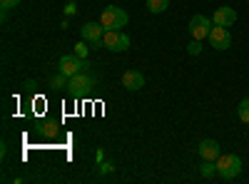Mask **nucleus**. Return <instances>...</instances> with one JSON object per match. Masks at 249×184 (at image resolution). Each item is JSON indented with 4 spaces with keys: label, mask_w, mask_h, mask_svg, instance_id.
Wrapping results in <instances>:
<instances>
[{
    "label": "nucleus",
    "mask_w": 249,
    "mask_h": 184,
    "mask_svg": "<svg viewBox=\"0 0 249 184\" xmlns=\"http://www.w3.org/2000/svg\"><path fill=\"white\" fill-rule=\"evenodd\" d=\"M214 165H217V174L227 182L242 174V159L237 154H219Z\"/></svg>",
    "instance_id": "obj_1"
},
{
    "label": "nucleus",
    "mask_w": 249,
    "mask_h": 184,
    "mask_svg": "<svg viewBox=\"0 0 249 184\" xmlns=\"http://www.w3.org/2000/svg\"><path fill=\"white\" fill-rule=\"evenodd\" d=\"M100 23H102L105 30H120V28L127 25V13H124L122 8H117V5H107L100 15Z\"/></svg>",
    "instance_id": "obj_2"
},
{
    "label": "nucleus",
    "mask_w": 249,
    "mask_h": 184,
    "mask_svg": "<svg viewBox=\"0 0 249 184\" xmlns=\"http://www.w3.org/2000/svg\"><path fill=\"white\" fill-rule=\"evenodd\" d=\"M90 87H95V77L85 70V72H77V75H72L70 77V83H68V92L72 95V97H77V95H85Z\"/></svg>",
    "instance_id": "obj_3"
},
{
    "label": "nucleus",
    "mask_w": 249,
    "mask_h": 184,
    "mask_svg": "<svg viewBox=\"0 0 249 184\" xmlns=\"http://www.w3.org/2000/svg\"><path fill=\"white\" fill-rule=\"evenodd\" d=\"M102 45H105L107 50L112 52H124L130 48V37L120 33V30H105V35H102Z\"/></svg>",
    "instance_id": "obj_4"
},
{
    "label": "nucleus",
    "mask_w": 249,
    "mask_h": 184,
    "mask_svg": "<svg viewBox=\"0 0 249 184\" xmlns=\"http://www.w3.org/2000/svg\"><path fill=\"white\" fill-rule=\"evenodd\" d=\"M88 67H90V65H88L82 57H77V55H62L60 63H57V70L65 72L68 77H72V75H77V72H85Z\"/></svg>",
    "instance_id": "obj_5"
},
{
    "label": "nucleus",
    "mask_w": 249,
    "mask_h": 184,
    "mask_svg": "<svg viewBox=\"0 0 249 184\" xmlns=\"http://www.w3.org/2000/svg\"><path fill=\"white\" fill-rule=\"evenodd\" d=\"M190 33H192L195 40L210 37V33H212V20L204 17V15H195V17L190 20Z\"/></svg>",
    "instance_id": "obj_6"
},
{
    "label": "nucleus",
    "mask_w": 249,
    "mask_h": 184,
    "mask_svg": "<svg viewBox=\"0 0 249 184\" xmlns=\"http://www.w3.org/2000/svg\"><path fill=\"white\" fill-rule=\"evenodd\" d=\"M210 43H212V48H217V50H230V48H232V33H230V28H222V25L212 28Z\"/></svg>",
    "instance_id": "obj_7"
},
{
    "label": "nucleus",
    "mask_w": 249,
    "mask_h": 184,
    "mask_svg": "<svg viewBox=\"0 0 249 184\" xmlns=\"http://www.w3.org/2000/svg\"><path fill=\"white\" fill-rule=\"evenodd\" d=\"M102 35H105L102 23H88V25H82V40H88V43H92V45H102Z\"/></svg>",
    "instance_id": "obj_8"
},
{
    "label": "nucleus",
    "mask_w": 249,
    "mask_h": 184,
    "mask_svg": "<svg viewBox=\"0 0 249 184\" xmlns=\"http://www.w3.org/2000/svg\"><path fill=\"white\" fill-rule=\"evenodd\" d=\"M122 87L124 90H142L144 87V75L142 72H137V70H127L122 75Z\"/></svg>",
    "instance_id": "obj_9"
},
{
    "label": "nucleus",
    "mask_w": 249,
    "mask_h": 184,
    "mask_svg": "<svg viewBox=\"0 0 249 184\" xmlns=\"http://www.w3.org/2000/svg\"><path fill=\"white\" fill-rule=\"evenodd\" d=\"M197 152H199L202 159L217 162V157H219V145H217L214 139H202V142H199V147H197Z\"/></svg>",
    "instance_id": "obj_10"
},
{
    "label": "nucleus",
    "mask_w": 249,
    "mask_h": 184,
    "mask_svg": "<svg viewBox=\"0 0 249 184\" xmlns=\"http://www.w3.org/2000/svg\"><path fill=\"white\" fill-rule=\"evenodd\" d=\"M234 20H237V13H234V8H219V10H214V25H222V28H232L234 25Z\"/></svg>",
    "instance_id": "obj_11"
},
{
    "label": "nucleus",
    "mask_w": 249,
    "mask_h": 184,
    "mask_svg": "<svg viewBox=\"0 0 249 184\" xmlns=\"http://www.w3.org/2000/svg\"><path fill=\"white\" fill-rule=\"evenodd\" d=\"M170 8V0H147V10L150 13H164V10H167Z\"/></svg>",
    "instance_id": "obj_12"
},
{
    "label": "nucleus",
    "mask_w": 249,
    "mask_h": 184,
    "mask_svg": "<svg viewBox=\"0 0 249 184\" xmlns=\"http://www.w3.org/2000/svg\"><path fill=\"white\" fill-rule=\"evenodd\" d=\"M237 115H239V119L244 122V125H249V97L237 105Z\"/></svg>",
    "instance_id": "obj_13"
},
{
    "label": "nucleus",
    "mask_w": 249,
    "mask_h": 184,
    "mask_svg": "<svg viewBox=\"0 0 249 184\" xmlns=\"http://www.w3.org/2000/svg\"><path fill=\"white\" fill-rule=\"evenodd\" d=\"M68 83H70V77H68L65 72H57V75H53V80H50L53 87H68Z\"/></svg>",
    "instance_id": "obj_14"
},
{
    "label": "nucleus",
    "mask_w": 249,
    "mask_h": 184,
    "mask_svg": "<svg viewBox=\"0 0 249 184\" xmlns=\"http://www.w3.org/2000/svg\"><path fill=\"white\" fill-rule=\"evenodd\" d=\"M199 172H202V177H212L217 172V165H214V162H210V159H204V165L199 167Z\"/></svg>",
    "instance_id": "obj_15"
},
{
    "label": "nucleus",
    "mask_w": 249,
    "mask_h": 184,
    "mask_svg": "<svg viewBox=\"0 0 249 184\" xmlns=\"http://www.w3.org/2000/svg\"><path fill=\"white\" fill-rule=\"evenodd\" d=\"M75 55H77V57H82V60L88 57V40H82V43H77V45H75Z\"/></svg>",
    "instance_id": "obj_16"
},
{
    "label": "nucleus",
    "mask_w": 249,
    "mask_h": 184,
    "mask_svg": "<svg viewBox=\"0 0 249 184\" xmlns=\"http://www.w3.org/2000/svg\"><path fill=\"white\" fill-rule=\"evenodd\" d=\"M0 5H3V17L8 15V10H13V8H18L20 5V0H0Z\"/></svg>",
    "instance_id": "obj_17"
},
{
    "label": "nucleus",
    "mask_w": 249,
    "mask_h": 184,
    "mask_svg": "<svg viewBox=\"0 0 249 184\" xmlns=\"http://www.w3.org/2000/svg\"><path fill=\"white\" fill-rule=\"evenodd\" d=\"M187 52H190V55H199L202 52V40H192V43L187 45Z\"/></svg>",
    "instance_id": "obj_18"
},
{
    "label": "nucleus",
    "mask_w": 249,
    "mask_h": 184,
    "mask_svg": "<svg viewBox=\"0 0 249 184\" xmlns=\"http://www.w3.org/2000/svg\"><path fill=\"white\" fill-rule=\"evenodd\" d=\"M72 13H77V5L75 3H68L65 5V15H72Z\"/></svg>",
    "instance_id": "obj_19"
}]
</instances>
